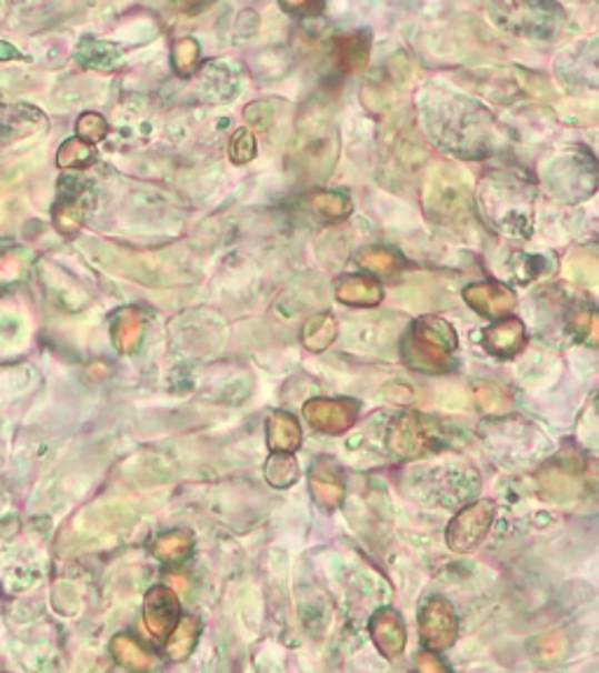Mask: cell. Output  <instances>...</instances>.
<instances>
[{
    "instance_id": "obj_9",
    "label": "cell",
    "mask_w": 599,
    "mask_h": 673,
    "mask_svg": "<svg viewBox=\"0 0 599 673\" xmlns=\"http://www.w3.org/2000/svg\"><path fill=\"white\" fill-rule=\"evenodd\" d=\"M527 342V330L520 319H499L492 328L485 330L482 346L485 351L495 358H513L525 349Z\"/></svg>"
},
{
    "instance_id": "obj_34",
    "label": "cell",
    "mask_w": 599,
    "mask_h": 673,
    "mask_svg": "<svg viewBox=\"0 0 599 673\" xmlns=\"http://www.w3.org/2000/svg\"><path fill=\"white\" fill-rule=\"evenodd\" d=\"M17 52L10 48L8 42H0V59H10V57H14Z\"/></svg>"
},
{
    "instance_id": "obj_10",
    "label": "cell",
    "mask_w": 599,
    "mask_h": 673,
    "mask_svg": "<svg viewBox=\"0 0 599 673\" xmlns=\"http://www.w3.org/2000/svg\"><path fill=\"white\" fill-rule=\"evenodd\" d=\"M372 50L370 31H351L342 33L332 42V57L342 73H359L368 66Z\"/></svg>"
},
{
    "instance_id": "obj_4",
    "label": "cell",
    "mask_w": 599,
    "mask_h": 673,
    "mask_svg": "<svg viewBox=\"0 0 599 673\" xmlns=\"http://www.w3.org/2000/svg\"><path fill=\"white\" fill-rule=\"evenodd\" d=\"M302 414L307 423L326 435H342L347 433L359 416V405L353 400L345 398H312L305 402Z\"/></svg>"
},
{
    "instance_id": "obj_31",
    "label": "cell",
    "mask_w": 599,
    "mask_h": 673,
    "mask_svg": "<svg viewBox=\"0 0 599 673\" xmlns=\"http://www.w3.org/2000/svg\"><path fill=\"white\" fill-rule=\"evenodd\" d=\"M417 673H452V671L436 653H429L427 650V653H421L417 657Z\"/></svg>"
},
{
    "instance_id": "obj_26",
    "label": "cell",
    "mask_w": 599,
    "mask_h": 673,
    "mask_svg": "<svg viewBox=\"0 0 599 673\" xmlns=\"http://www.w3.org/2000/svg\"><path fill=\"white\" fill-rule=\"evenodd\" d=\"M171 61L176 73L188 78L194 73L199 61H202V48H199V42L194 38H179L173 42Z\"/></svg>"
},
{
    "instance_id": "obj_29",
    "label": "cell",
    "mask_w": 599,
    "mask_h": 673,
    "mask_svg": "<svg viewBox=\"0 0 599 673\" xmlns=\"http://www.w3.org/2000/svg\"><path fill=\"white\" fill-rule=\"evenodd\" d=\"M76 131L78 139L94 145L108 137V122L103 120V115H99V112H84L76 124Z\"/></svg>"
},
{
    "instance_id": "obj_20",
    "label": "cell",
    "mask_w": 599,
    "mask_h": 673,
    "mask_svg": "<svg viewBox=\"0 0 599 673\" xmlns=\"http://www.w3.org/2000/svg\"><path fill=\"white\" fill-rule=\"evenodd\" d=\"M192 545H194L192 533L186 529H176L162 533L158 541H154L152 554L164 561V564H179V561H183L192 552Z\"/></svg>"
},
{
    "instance_id": "obj_27",
    "label": "cell",
    "mask_w": 599,
    "mask_h": 673,
    "mask_svg": "<svg viewBox=\"0 0 599 673\" xmlns=\"http://www.w3.org/2000/svg\"><path fill=\"white\" fill-rule=\"evenodd\" d=\"M258 154L256 137L249 127H239L230 139V160L234 164H249Z\"/></svg>"
},
{
    "instance_id": "obj_12",
    "label": "cell",
    "mask_w": 599,
    "mask_h": 673,
    "mask_svg": "<svg viewBox=\"0 0 599 673\" xmlns=\"http://www.w3.org/2000/svg\"><path fill=\"white\" fill-rule=\"evenodd\" d=\"M302 444L300 423L288 412H272L268 416V446L272 454H296Z\"/></svg>"
},
{
    "instance_id": "obj_33",
    "label": "cell",
    "mask_w": 599,
    "mask_h": 673,
    "mask_svg": "<svg viewBox=\"0 0 599 673\" xmlns=\"http://www.w3.org/2000/svg\"><path fill=\"white\" fill-rule=\"evenodd\" d=\"M288 12H298V14H321L323 6L321 3H300V6H281Z\"/></svg>"
},
{
    "instance_id": "obj_17",
    "label": "cell",
    "mask_w": 599,
    "mask_h": 673,
    "mask_svg": "<svg viewBox=\"0 0 599 673\" xmlns=\"http://www.w3.org/2000/svg\"><path fill=\"white\" fill-rule=\"evenodd\" d=\"M78 59L87 69L94 71H116L122 63V52L118 44L103 42L97 38H84L78 48Z\"/></svg>"
},
{
    "instance_id": "obj_21",
    "label": "cell",
    "mask_w": 599,
    "mask_h": 673,
    "mask_svg": "<svg viewBox=\"0 0 599 673\" xmlns=\"http://www.w3.org/2000/svg\"><path fill=\"white\" fill-rule=\"evenodd\" d=\"M300 478V468L293 454H272L264 463V480L274 489H291Z\"/></svg>"
},
{
    "instance_id": "obj_8",
    "label": "cell",
    "mask_w": 599,
    "mask_h": 673,
    "mask_svg": "<svg viewBox=\"0 0 599 673\" xmlns=\"http://www.w3.org/2000/svg\"><path fill=\"white\" fill-rule=\"evenodd\" d=\"M370 636H372L375 647L380 650V653L387 660H393V657L401 655L406 650V643H408V632H406L403 617L398 615L393 609H380L372 615Z\"/></svg>"
},
{
    "instance_id": "obj_19",
    "label": "cell",
    "mask_w": 599,
    "mask_h": 673,
    "mask_svg": "<svg viewBox=\"0 0 599 673\" xmlns=\"http://www.w3.org/2000/svg\"><path fill=\"white\" fill-rule=\"evenodd\" d=\"M412 334H417L419 340H425L442 351L452 353L457 349V332L455 328L440 317H425L415 323V328L410 330Z\"/></svg>"
},
{
    "instance_id": "obj_32",
    "label": "cell",
    "mask_w": 599,
    "mask_h": 673,
    "mask_svg": "<svg viewBox=\"0 0 599 673\" xmlns=\"http://www.w3.org/2000/svg\"><path fill=\"white\" fill-rule=\"evenodd\" d=\"M571 330H573L576 336H581V340H586V336L592 330V317H590V313L588 311L576 313V317L571 319Z\"/></svg>"
},
{
    "instance_id": "obj_14",
    "label": "cell",
    "mask_w": 599,
    "mask_h": 673,
    "mask_svg": "<svg viewBox=\"0 0 599 673\" xmlns=\"http://www.w3.org/2000/svg\"><path fill=\"white\" fill-rule=\"evenodd\" d=\"M336 298L349 307H377L385 298V290L372 277H347L338 283Z\"/></svg>"
},
{
    "instance_id": "obj_3",
    "label": "cell",
    "mask_w": 599,
    "mask_h": 673,
    "mask_svg": "<svg viewBox=\"0 0 599 673\" xmlns=\"http://www.w3.org/2000/svg\"><path fill=\"white\" fill-rule=\"evenodd\" d=\"M419 636L429 653L448 650L459 636V620L452 603L442 596H431L419 611Z\"/></svg>"
},
{
    "instance_id": "obj_5",
    "label": "cell",
    "mask_w": 599,
    "mask_h": 673,
    "mask_svg": "<svg viewBox=\"0 0 599 673\" xmlns=\"http://www.w3.org/2000/svg\"><path fill=\"white\" fill-rule=\"evenodd\" d=\"M179 620H181V601L179 594H176L171 587L158 585L146 594L143 622L150 636L164 641L173 632V626L179 624Z\"/></svg>"
},
{
    "instance_id": "obj_30",
    "label": "cell",
    "mask_w": 599,
    "mask_h": 673,
    "mask_svg": "<svg viewBox=\"0 0 599 673\" xmlns=\"http://www.w3.org/2000/svg\"><path fill=\"white\" fill-rule=\"evenodd\" d=\"M243 115H247V122L251 127H256L260 131H268L272 127V122H274V110H272V106L268 101L251 103L247 108V112H243Z\"/></svg>"
},
{
    "instance_id": "obj_11",
    "label": "cell",
    "mask_w": 599,
    "mask_h": 673,
    "mask_svg": "<svg viewBox=\"0 0 599 673\" xmlns=\"http://www.w3.org/2000/svg\"><path fill=\"white\" fill-rule=\"evenodd\" d=\"M143 332H146V317L143 311L127 307L120 309L113 319V325H110V336H113V344L120 353L131 355L139 351L143 342Z\"/></svg>"
},
{
    "instance_id": "obj_23",
    "label": "cell",
    "mask_w": 599,
    "mask_h": 673,
    "mask_svg": "<svg viewBox=\"0 0 599 673\" xmlns=\"http://www.w3.org/2000/svg\"><path fill=\"white\" fill-rule=\"evenodd\" d=\"M97 160V152H94V145L84 143L82 139H69L61 148H59V154H57V164L59 169H87L92 162Z\"/></svg>"
},
{
    "instance_id": "obj_6",
    "label": "cell",
    "mask_w": 599,
    "mask_h": 673,
    "mask_svg": "<svg viewBox=\"0 0 599 673\" xmlns=\"http://www.w3.org/2000/svg\"><path fill=\"white\" fill-rule=\"evenodd\" d=\"M463 300L487 319H506L516 309L518 298L503 283H471L463 288Z\"/></svg>"
},
{
    "instance_id": "obj_13",
    "label": "cell",
    "mask_w": 599,
    "mask_h": 673,
    "mask_svg": "<svg viewBox=\"0 0 599 673\" xmlns=\"http://www.w3.org/2000/svg\"><path fill=\"white\" fill-rule=\"evenodd\" d=\"M403 358L408 361L410 368L415 370H425V372H446L450 368L452 353L442 351L425 340H419L417 334H408V340L403 344Z\"/></svg>"
},
{
    "instance_id": "obj_1",
    "label": "cell",
    "mask_w": 599,
    "mask_h": 673,
    "mask_svg": "<svg viewBox=\"0 0 599 673\" xmlns=\"http://www.w3.org/2000/svg\"><path fill=\"white\" fill-rule=\"evenodd\" d=\"M387 444L393 456L415 461L427 456L433 446H438V431H433V421L417 412H403L391 423Z\"/></svg>"
},
{
    "instance_id": "obj_15",
    "label": "cell",
    "mask_w": 599,
    "mask_h": 673,
    "mask_svg": "<svg viewBox=\"0 0 599 673\" xmlns=\"http://www.w3.org/2000/svg\"><path fill=\"white\" fill-rule=\"evenodd\" d=\"M338 332H340L338 319L332 317V313L323 311V313H315V317H309L305 321L300 340L307 351L323 353L332 342L338 340Z\"/></svg>"
},
{
    "instance_id": "obj_2",
    "label": "cell",
    "mask_w": 599,
    "mask_h": 673,
    "mask_svg": "<svg viewBox=\"0 0 599 673\" xmlns=\"http://www.w3.org/2000/svg\"><path fill=\"white\" fill-rule=\"evenodd\" d=\"M495 522V503L492 501H478L473 505H466L457 512L448 531L446 543L457 554H469L482 545V541L490 533Z\"/></svg>"
},
{
    "instance_id": "obj_18",
    "label": "cell",
    "mask_w": 599,
    "mask_h": 673,
    "mask_svg": "<svg viewBox=\"0 0 599 673\" xmlns=\"http://www.w3.org/2000/svg\"><path fill=\"white\" fill-rule=\"evenodd\" d=\"M110 653H113L120 666H124L131 673H150L154 666V660L148 650L137 639H131L127 634H118L113 641H110Z\"/></svg>"
},
{
    "instance_id": "obj_24",
    "label": "cell",
    "mask_w": 599,
    "mask_h": 673,
    "mask_svg": "<svg viewBox=\"0 0 599 673\" xmlns=\"http://www.w3.org/2000/svg\"><path fill=\"white\" fill-rule=\"evenodd\" d=\"M476 405L482 414H490V416H499V414H506L510 410V405H513V398H510V393L497 384H480L476 386Z\"/></svg>"
},
{
    "instance_id": "obj_7",
    "label": "cell",
    "mask_w": 599,
    "mask_h": 673,
    "mask_svg": "<svg viewBox=\"0 0 599 673\" xmlns=\"http://www.w3.org/2000/svg\"><path fill=\"white\" fill-rule=\"evenodd\" d=\"M309 489L315 501L326 510H338L345 503L347 484L338 463L332 459H319L309 470Z\"/></svg>"
},
{
    "instance_id": "obj_16",
    "label": "cell",
    "mask_w": 599,
    "mask_h": 673,
    "mask_svg": "<svg viewBox=\"0 0 599 673\" xmlns=\"http://www.w3.org/2000/svg\"><path fill=\"white\" fill-rule=\"evenodd\" d=\"M202 636V620L197 615H186L173 626V632L167 636V657L169 662H183L192 655V650Z\"/></svg>"
},
{
    "instance_id": "obj_22",
    "label": "cell",
    "mask_w": 599,
    "mask_h": 673,
    "mask_svg": "<svg viewBox=\"0 0 599 673\" xmlns=\"http://www.w3.org/2000/svg\"><path fill=\"white\" fill-rule=\"evenodd\" d=\"M309 207H312L315 213H319L328 220H345L353 211L351 201L345 194L328 192V190L315 192L312 197H309Z\"/></svg>"
},
{
    "instance_id": "obj_28",
    "label": "cell",
    "mask_w": 599,
    "mask_h": 673,
    "mask_svg": "<svg viewBox=\"0 0 599 673\" xmlns=\"http://www.w3.org/2000/svg\"><path fill=\"white\" fill-rule=\"evenodd\" d=\"M84 222V207L78 201H66L54 209V224L61 234H76Z\"/></svg>"
},
{
    "instance_id": "obj_25",
    "label": "cell",
    "mask_w": 599,
    "mask_h": 673,
    "mask_svg": "<svg viewBox=\"0 0 599 673\" xmlns=\"http://www.w3.org/2000/svg\"><path fill=\"white\" fill-rule=\"evenodd\" d=\"M359 262L366 269H370L372 274H382V277H389L403 267V260L398 258L393 251L382 249V245H370V249H363L359 253Z\"/></svg>"
}]
</instances>
